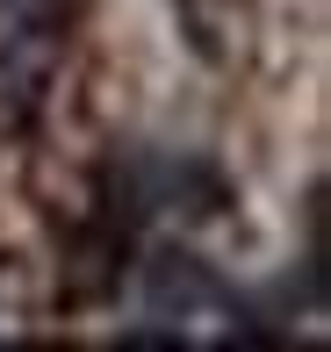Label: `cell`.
Returning <instances> with one entry per match:
<instances>
[{
    "instance_id": "6da1fadb",
    "label": "cell",
    "mask_w": 331,
    "mask_h": 352,
    "mask_svg": "<svg viewBox=\"0 0 331 352\" xmlns=\"http://www.w3.org/2000/svg\"><path fill=\"white\" fill-rule=\"evenodd\" d=\"M145 316L166 324V338H195V324H216L224 338L245 331V302L231 295L195 252H159L145 266Z\"/></svg>"
},
{
    "instance_id": "7a4b0ae2",
    "label": "cell",
    "mask_w": 331,
    "mask_h": 352,
    "mask_svg": "<svg viewBox=\"0 0 331 352\" xmlns=\"http://www.w3.org/2000/svg\"><path fill=\"white\" fill-rule=\"evenodd\" d=\"M65 0H0V108H29L58 58Z\"/></svg>"
}]
</instances>
